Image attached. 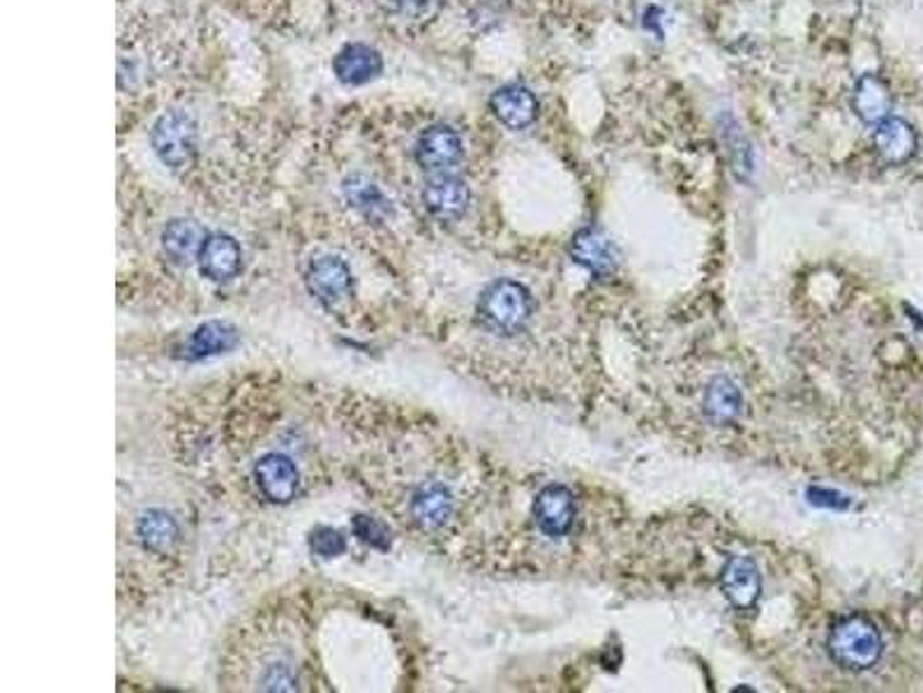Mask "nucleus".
I'll list each match as a JSON object with an SVG mask.
<instances>
[{"label": "nucleus", "mask_w": 923, "mask_h": 693, "mask_svg": "<svg viewBox=\"0 0 923 693\" xmlns=\"http://www.w3.org/2000/svg\"><path fill=\"white\" fill-rule=\"evenodd\" d=\"M533 301L525 285L515 280H497L483 291L478 314L485 329L501 335L518 333L531 317Z\"/></svg>", "instance_id": "nucleus-1"}, {"label": "nucleus", "mask_w": 923, "mask_h": 693, "mask_svg": "<svg viewBox=\"0 0 923 693\" xmlns=\"http://www.w3.org/2000/svg\"><path fill=\"white\" fill-rule=\"evenodd\" d=\"M884 650L882 635L865 618H848L829 635L831 659L846 671H868L880 661Z\"/></svg>", "instance_id": "nucleus-2"}, {"label": "nucleus", "mask_w": 923, "mask_h": 693, "mask_svg": "<svg viewBox=\"0 0 923 693\" xmlns=\"http://www.w3.org/2000/svg\"><path fill=\"white\" fill-rule=\"evenodd\" d=\"M197 139V121L180 110L162 114L151 130V146L157 159L174 172H183L195 163Z\"/></svg>", "instance_id": "nucleus-3"}, {"label": "nucleus", "mask_w": 923, "mask_h": 693, "mask_svg": "<svg viewBox=\"0 0 923 693\" xmlns=\"http://www.w3.org/2000/svg\"><path fill=\"white\" fill-rule=\"evenodd\" d=\"M414 155L425 172L446 174L465 157V142L450 125H432L418 137Z\"/></svg>", "instance_id": "nucleus-4"}, {"label": "nucleus", "mask_w": 923, "mask_h": 693, "mask_svg": "<svg viewBox=\"0 0 923 693\" xmlns=\"http://www.w3.org/2000/svg\"><path fill=\"white\" fill-rule=\"evenodd\" d=\"M259 493L273 504H287L301 490V472L284 453H266L255 465Z\"/></svg>", "instance_id": "nucleus-5"}, {"label": "nucleus", "mask_w": 923, "mask_h": 693, "mask_svg": "<svg viewBox=\"0 0 923 693\" xmlns=\"http://www.w3.org/2000/svg\"><path fill=\"white\" fill-rule=\"evenodd\" d=\"M455 511V499L446 484L423 482L409 495V520L421 531H439L448 525Z\"/></svg>", "instance_id": "nucleus-6"}, {"label": "nucleus", "mask_w": 923, "mask_h": 693, "mask_svg": "<svg viewBox=\"0 0 923 693\" xmlns=\"http://www.w3.org/2000/svg\"><path fill=\"white\" fill-rule=\"evenodd\" d=\"M533 520L550 539L566 537L575 525V497L566 486L552 484L542 488L533 501Z\"/></svg>", "instance_id": "nucleus-7"}, {"label": "nucleus", "mask_w": 923, "mask_h": 693, "mask_svg": "<svg viewBox=\"0 0 923 693\" xmlns=\"http://www.w3.org/2000/svg\"><path fill=\"white\" fill-rule=\"evenodd\" d=\"M421 197L429 216L439 220H457L465 216V210L469 208L471 190L462 178L450 176V174H439L425 185Z\"/></svg>", "instance_id": "nucleus-8"}, {"label": "nucleus", "mask_w": 923, "mask_h": 693, "mask_svg": "<svg viewBox=\"0 0 923 693\" xmlns=\"http://www.w3.org/2000/svg\"><path fill=\"white\" fill-rule=\"evenodd\" d=\"M333 72L344 86H365L384 72V59L374 46L346 44L333 59Z\"/></svg>", "instance_id": "nucleus-9"}, {"label": "nucleus", "mask_w": 923, "mask_h": 693, "mask_svg": "<svg viewBox=\"0 0 923 693\" xmlns=\"http://www.w3.org/2000/svg\"><path fill=\"white\" fill-rule=\"evenodd\" d=\"M490 110L495 118L506 125L508 130H525L538 118V100L536 95L522 84H508L492 93Z\"/></svg>", "instance_id": "nucleus-10"}, {"label": "nucleus", "mask_w": 923, "mask_h": 693, "mask_svg": "<svg viewBox=\"0 0 923 693\" xmlns=\"http://www.w3.org/2000/svg\"><path fill=\"white\" fill-rule=\"evenodd\" d=\"M308 287L312 294L325 306L340 303L351 291V271L344 259L325 255L312 261L308 271Z\"/></svg>", "instance_id": "nucleus-11"}, {"label": "nucleus", "mask_w": 923, "mask_h": 693, "mask_svg": "<svg viewBox=\"0 0 923 693\" xmlns=\"http://www.w3.org/2000/svg\"><path fill=\"white\" fill-rule=\"evenodd\" d=\"M873 146L886 165H905L916 153L919 139L908 121L886 116L873 130Z\"/></svg>", "instance_id": "nucleus-12"}, {"label": "nucleus", "mask_w": 923, "mask_h": 693, "mask_svg": "<svg viewBox=\"0 0 923 693\" xmlns=\"http://www.w3.org/2000/svg\"><path fill=\"white\" fill-rule=\"evenodd\" d=\"M242 252L229 234H210L199 255V269L212 282H227L240 273Z\"/></svg>", "instance_id": "nucleus-13"}, {"label": "nucleus", "mask_w": 923, "mask_h": 693, "mask_svg": "<svg viewBox=\"0 0 923 693\" xmlns=\"http://www.w3.org/2000/svg\"><path fill=\"white\" fill-rule=\"evenodd\" d=\"M723 592L727 601L739 610H748L757 603L759 594H763V578H759L757 565L750 557L729 559L723 573Z\"/></svg>", "instance_id": "nucleus-14"}, {"label": "nucleus", "mask_w": 923, "mask_h": 693, "mask_svg": "<svg viewBox=\"0 0 923 693\" xmlns=\"http://www.w3.org/2000/svg\"><path fill=\"white\" fill-rule=\"evenodd\" d=\"M570 257L593 276H610L616 269V250L599 229H582L570 244Z\"/></svg>", "instance_id": "nucleus-15"}, {"label": "nucleus", "mask_w": 923, "mask_h": 693, "mask_svg": "<svg viewBox=\"0 0 923 693\" xmlns=\"http://www.w3.org/2000/svg\"><path fill=\"white\" fill-rule=\"evenodd\" d=\"M208 236L210 234L197 220L176 218L162 231V248L174 263L183 266L199 259Z\"/></svg>", "instance_id": "nucleus-16"}, {"label": "nucleus", "mask_w": 923, "mask_h": 693, "mask_svg": "<svg viewBox=\"0 0 923 693\" xmlns=\"http://www.w3.org/2000/svg\"><path fill=\"white\" fill-rule=\"evenodd\" d=\"M852 110L863 123H880L891 112V91L878 74H863L857 79L852 93Z\"/></svg>", "instance_id": "nucleus-17"}, {"label": "nucleus", "mask_w": 923, "mask_h": 693, "mask_svg": "<svg viewBox=\"0 0 923 693\" xmlns=\"http://www.w3.org/2000/svg\"><path fill=\"white\" fill-rule=\"evenodd\" d=\"M744 397L739 386L727 380L716 377L704 393V414H707L714 423H729L741 414Z\"/></svg>", "instance_id": "nucleus-18"}, {"label": "nucleus", "mask_w": 923, "mask_h": 693, "mask_svg": "<svg viewBox=\"0 0 923 693\" xmlns=\"http://www.w3.org/2000/svg\"><path fill=\"white\" fill-rule=\"evenodd\" d=\"M236 342H238L236 329H231L229 324H222V322H208V324L199 327L193 333V338L187 340V356L189 359H206V356L225 354V352L234 350Z\"/></svg>", "instance_id": "nucleus-19"}, {"label": "nucleus", "mask_w": 923, "mask_h": 693, "mask_svg": "<svg viewBox=\"0 0 923 693\" xmlns=\"http://www.w3.org/2000/svg\"><path fill=\"white\" fill-rule=\"evenodd\" d=\"M137 535L146 550L169 552L178 541V525L165 511H148L139 518Z\"/></svg>", "instance_id": "nucleus-20"}, {"label": "nucleus", "mask_w": 923, "mask_h": 693, "mask_svg": "<svg viewBox=\"0 0 923 693\" xmlns=\"http://www.w3.org/2000/svg\"><path fill=\"white\" fill-rule=\"evenodd\" d=\"M344 195L351 204H354L359 210H363L365 216L372 218V220H382V218L388 216L391 201L384 197V193L378 190L370 178H365L361 174H354V176H349L344 180Z\"/></svg>", "instance_id": "nucleus-21"}, {"label": "nucleus", "mask_w": 923, "mask_h": 693, "mask_svg": "<svg viewBox=\"0 0 923 693\" xmlns=\"http://www.w3.org/2000/svg\"><path fill=\"white\" fill-rule=\"evenodd\" d=\"M354 535L359 537V541L367 544L370 548L376 550H388L391 548V531L384 523H378L376 518L370 516H356L354 518Z\"/></svg>", "instance_id": "nucleus-22"}, {"label": "nucleus", "mask_w": 923, "mask_h": 693, "mask_svg": "<svg viewBox=\"0 0 923 693\" xmlns=\"http://www.w3.org/2000/svg\"><path fill=\"white\" fill-rule=\"evenodd\" d=\"M310 548L323 559H333L346 550V539L333 527H317L310 537Z\"/></svg>", "instance_id": "nucleus-23"}, {"label": "nucleus", "mask_w": 923, "mask_h": 693, "mask_svg": "<svg viewBox=\"0 0 923 693\" xmlns=\"http://www.w3.org/2000/svg\"><path fill=\"white\" fill-rule=\"evenodd\" d=\"M427 3H429V0H397V6H400L404 12H412V14L423 12V10L427 8Z\"/></svg>", "instance_id": "nucleus-24"}]
</instances>
